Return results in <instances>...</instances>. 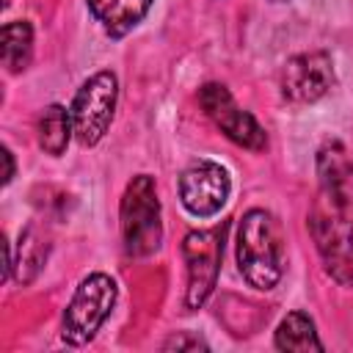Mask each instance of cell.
I'll return each instance as SVG.
<instances>
[{"label":"cell","mask_w":353,"mask_h":353,"mask_svg":"<svg viewBox=\"0 0 353 353\" xmlns=\"http://www.w3.org/2000/svg\"><path fill=\"white\" fill-rule=\"evenodd\" d=\"M33 55V30L28 22L3 25V66L8 72H22Z\"/></svg>","instance_id":"cell-13"},{"label":"cell","mask_w":353,"mask_h":353,"mask_svg":"<svg viewBox=\"0 0 353 353\" xmlns=\"http://www.w3.org/2000/svg\"><path fill=\"white\" fill-rule=\"evenodd\" d=\"M121 237L124 248L132 256H146L157 251L163 240L160 223V201L154 190V179L149 174H138L121 199Z\"/></svg>","instance_id":"cell-3"},{"label":"cell","mask_w":353,"mask_h":353,"mask_svg":"<svg viewBox=\"0 0 353 353\" xmlns=\"http://www.w3.org/2000/svg\"><path fill=\"white\" fill-rule=\"evenodd\" d=\"M163 347H165V350H174V347H176V350H199V347L204 350L207 345H204V342H201L199 336H188V334H174V336H171V339H168V342H165Z\"/></svg>","instance_id":"cell-15"},{"label":"cell","mask_w":353,"mask_h":353,"mask_svg":"<svg viewBox=\"0 0 353 353\" xmlns=\"http://www.w3.org/2000/svg\"><path fill=\"white\" fill-rule=\"evenodd\" d=\"M116 97H119V80L113 72H97L80 85L72 102V127H74V138L83 146H94L105 135V130L113 121Z\"/></svg>","instance_id":"cell-5"},{"label":"cell","mask_w":353,"mask_h":353,"mask_svg":"<svg viewBox=\"0 0 353 353\" xmlns=\"http://www.w3.org/2000/svg\"><path fill=\"white\" fill-rule=\"evenodd\" d=\"M199 102L204 108V113L226 132V138H232L234 143L251 149V152H262L268 146L265 130L259 127V121L245 113L243 108H237V102L232 99V94L226 91V85L221 83H207L199 91Z\"/></svg>","instance_id":"cell-7"},{"label":"cell","mask_w":353,"mask_h":353,"mask_svg":"<svg viewBox=\"0 0 353 353\" xmlns=\"http://www.w3.org/2000/svg\"><path fill=\"white\" fill-rule=\"evenodd\" d=\"M309 229L334 281L353 287V160L339 143H328L317 154V196Z\"/></svg>","instance_id":"cell-1"},{"label":"cell","mask_w":353,"mask_h":353,"mask_svg":"<svg viewBox=\"0 0 353 353\" xmlns=\"http://www.w3.org/2000/svg\"><path fill=\"white\" fill-rule=\"evenodd\" d=\"M113 303H116V281L110 276L91 273L88 279H83L63 312V331H61L63 342L69 345L91 342L99 325L108 320Z\"/></svg>","instance_id":"cell-4"},{"label":"cell","mask_w":353,"mask_h":353,"mask_svg":"<svg viewBox=\"0 0 353 353\" xmlns=\"http://www.w3.org/2000/svg\"><path fill=\"white\" fill-rule=\"evenodd\" d=\"M3 160H6V176H3V182L8 185L11 176H14V160H11V152L8 149H3Z\"/></svg>","instance_id":"cell-16"},{"label":"cell","mask_w":353,"mask_h":353,"mask_svg":"<svg viewBox=\"0 0 353 353\" xmlns=\"http://www.w3.org/2000/svg\"><path fill=\"white\" fill-rule=\"evenodd\" d=\"M276 347L279 350H323V342L314 331V323L303 312H290L276 328Z\"/></svg>","instance_id":"cell-12"},{"label":"cell","mask_w":353,"mask_h":353,"mask_svg":"<svg viewBox=\"0 0 353 353\" xmlns=\"http://www.w3.org/2000/svg\"><path fill=\"white\" fill-rule=\"evenodd\" d=\"M334 85V63L328 52H301L281 72V94L290 102H317Z\"/></svg>","instance_id":"cell-9"},{"label":"cell","mask_w":353,"mask_h":353,"mask_svg":"<svg viewBox=\"0 0 353 353\" xmlns=\"http://www.w3.org/2000/svg\"><path fill=\"white\" fill-rule=\"evenodd\" d=\"M36 132H39V146L47 154H55V157L63 154V149L69 143V135L74 132V127H72V110H66L63 105L44 108L41 116H39Z\"/></svg>","instance_id":"cell-11"},{"label":"cell","mask_w":353,"mask_h":353,"mask_svg":"<svg viewBox=\"0 0 353 353\" xmlns=\"http://www.w3.org/2000/svg\"><path fill=\"white\" fill-rule=\"evenodd\" d=\"M221 251L223 243L218 229H201L185 237L182 254L188 262V292H185L188 309H201L212 295L221 270Z\"/></svg>","instance_id":"cell-6"},{"label":"cell","mask_w":353,"mask_h":353,"mask_svg":"<svg viewBox=\"0 0 353 353\" xmlns=\"http://www.w3.org/2000/svg\"><path fill=\"white\" fill-rule=\"evenodd\" d=\"M229 174L212 160H196L179 176V199L185 210L196 218H210L221 212L229 199Z\"/></svg>","instance_id":"cell-8"},{"label":"cell","mask_w":353,"mask_h":353,"mask_svg":"<svg viewBox=\"0 0 353 353\" xmlns=\"http://www.w3.org/2000/svg\"><path fill=\"white\" fill-rule=\"evenodd\" d=\"M44 256H47V245L36 237L33 229H25L22 237H19V256L14 259V268H17V279L22 284L33 281V276L39 273V268L44 265Z\"/></svg>","instance_id":"cell-14"},{"label":"cell","mask_w":353,"mask_h":353,"mask_svg":"<svg viewBox=\"0 0 353 353\" xmlns=\"http://www.w3.org/2000/svg\"><path fill=\"white\" fill-rule=\"evenodd\" d=\"M237 265L256 290H273L284 276V245L276 218L265 210H248L237 229Z\"/></svg>","instance_id":"cell-2"},{"label":"cell","mask_w":353,"mask_h":353,"mask_svg":"<svg viewBox=\"0 0 353 353\" xmlns=\"http://www.w3.org/2000/svg\"><path fill=\"white\" fill-rule=\"evenodd\" d=\"M149 6L152 0H88L91 14L113 39H121L124 33H130L146 17Z\"/></svg>","instance_id":"cell-10"}]
</instances>
